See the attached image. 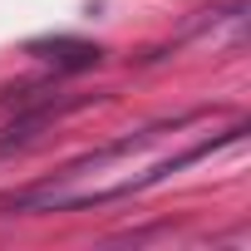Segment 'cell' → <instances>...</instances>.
I'll list each match as a JSON object with an SVG mask.
<instances>
[{
    "mask_svg": "<svg viewBox=\"0 0 251 251\" xmlns=\"http://www.w3.org/2000/svg\"><path fill=\"white\" fill-rule=\"evenodd\" d=\"M25 54H35V59H45V64L64 69V74H74V69H94V64L103 59V50H99V45H89V40H74V35L30 40V45H25Z\"/></svg>",
    "mask_w": 251,
    "mask_h": 251,
    "instance_id": "obj_1",
    "label": "cell"
}]
</instances>
